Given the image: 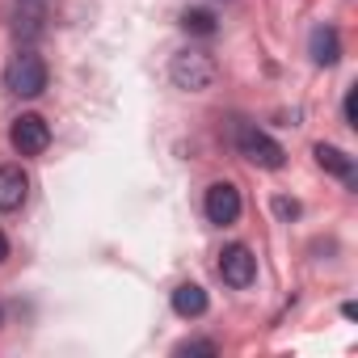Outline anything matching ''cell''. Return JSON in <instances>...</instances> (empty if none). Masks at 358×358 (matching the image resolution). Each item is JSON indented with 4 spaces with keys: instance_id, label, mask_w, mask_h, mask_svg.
I'll return each instance as SVG.
<instances>
[{
    "instance_id": "cell-11",
    "label": "cell",
    "mask_w": 358,
    "mask_h": 358,
    "mask_svg": "<svg viewBox=\"0 0 358 358\" xmlns=\"http://www.w3.org/2000/svg\"><path fill=\"white\" fill-rule=\"evenodd\" d=\"M182 30L186 34H199V38H211L220 26H215V13L211 9H186L182 13Z\"/></svg>"
},
{
    "instance_id": "cell-9",
    "label": "cell",
    "mask_w": 358,
    "mask_h": 358,
    "mask_svg": "<svg viewBox=\"0 0 358 358\" xmlns=\"http://www.w3.org/2000/svg\"><path fill=\"white\" fill-rule=\"evenodd\" d=\"M316 164H320L324 173L341 177L345 186H354V156H345L341 148H333V143H316Z\"/></svg>"
},
{
    "instance_id": "cell-14",
    "label": "cell",
    "mask_w": 358,
    "mask_h": 358,
    "mask_svg": "<svg viewBox=\"0 0 358 358\" xmlns=\"http://www.w3.org/2000/svg\"><path fill=\"white\" fill-rule=\"evenodd\" d=\"M274 211H278L282 220H295V215H299V203H295V199H274Z\"/></svg>"
},
{
    "instance_id": "cell-8",
    "label": "cell",
    "mask_w": 358,
    "mask_h": 358,
    "mask_svg": "<svg viewBox=\"0 0 358 358\" xmlns=\"http://www.w3.org/2000/svg\"><path fill=\"white\" fill-rule=\"evenodd\" d=\"M308 55H312L316 68H333V64L341 59V34H337L333 26H316V30L308 34Z\"/></svg>"
},
{
    "instance_id": "cell-3",
    "label": "cell",
    "mask_w": 358,
    "mask_h": 358,
    "mask_svg": "<svg viewBox=\"0 0 358 358\" xmlns=\"http://www.w3.org/2000/svg\"><path fill=\"white\" fill-rule=\"evenodd\" d=\"M236 148H241V156L253 160L257 169H282V164H287L282 143H278L274 135H266L262 127H253V122H245V127L236 131Z\"/></svg>"
},
{
    "instance_id": "cell-5",
    "label": "cell",
    "mask_w": 358,
    "mask_h": 358,
    "mask_svg": "<svg viewBox=\"0 0 358 358\" xmlns=\"http://www.w3.org/2000/svg\"><path fill=\"white\" fill-rule=\"evenodd\" d=\"M220 278L232 287V291H245L253 278H257V257L249 245H228L224 257H220Z\"/></svg>"
},
{
    "instance_id": "cell-12",
    "label": "cell",
    "mask_w": 358,
    "mask_h": 358,
    "mask_svg": "<svg viewBox=\"0 0 358 358\" xmlns=\"http://www.w3.org/2000/svg\"><path fill=\"white\" fill-rule=\"evenodd\" d=\"M173 354H220V345L215 341H182Z\"/></svg>"
},
{
    "instance_id": "cell-15",
    "label": "cell",
    "mask_w": 358,
    "mask_h": 358,
    "mask_svg": "<svg viewBox=\"0 0 358 358\" xmlns=\"http://www.w3.org/2000/svg\"><path fill=\"white\" fill-rule=\"evenodd\" d=\"M9 257V241H5V232H0V262Z\"/></svg>"
},
{
    "instance_id": "cell-6",
    "label": "cell",
    "mask_w": 358,
    "mask_h": 358,
    "mask_svg": "<svg viewBox=\"0 0 358 358\" xmlns=\"http://www.w3.org/2000/svg\"><path fill=\"white\" fill-rule=\"evenodd\" d=\"M203 211H207V220L220 224V228L236 224V220H241V190H236L232 182H215V186H207Z\"/></svg>"
},
{
    "instance_id": "cell-4",
    "label": "cell",
    "mask_w": 358,
    "mask_h": 358,
    "mask_svg": "<svg viewBox=\"0 0 358 358\" xmlns=\"http://www.w3.org/2000/svg\"><path fill=\"white\" fill-rule=\"evenodd\" d=\"M9 139H13V148H17L22 156H43L47 143H51V127H47L43 114H22V118H13Z\"/></svg>"
},
{
    "instance_id": "cell-2",
    "label": "cell",
    "mask_w": 358,
    "mask_h": 358,
    "mask_svg": "<svg viewBox=\"0 0 358 358\" xmlns=\"http://www.w3.org/2000/svg\"><path fill=\"white\" fill-rule=\"evenodd\" d=\"M5 89L13 97H38L47 89V59L34 51H22L9 68H5Z\"/></svg>"
},
{
    "instance_id": "cell-1",
    "label": "cell",
    "mask_w": 358,
    "mask_h": 358,
    "mask_svg": "<svg viewBox=\"0 0 358 358\" xmlns=\"http://www.w3.org/2000/svg\"><path fill=\"white\" fill-rule=\"evenodd\" d=\"M215 76H220V68H215V59L207 55V51H177L173 55V64H169V80L177 85V89H186V93H207L211 85H215Z\"/></svg>"
},
{
    "instance_id": "cell-7",
    "label": "cell",
    "mask_w": 358,
    "mask_h": 358,
    "mask_svg": "<svg viewBox=\"0 0 358 358\" xmlns=\"http://www.w3.org/2000/svg\"><path fill=\"white\" fill-rule=\"evenodd\" d=\"M30 194V177L22 164H0V211H17Z\"/></svg>"
},
{
    "instance_id": "cell-13",
    "label": "cell",
    "mask_w": 358,
    "mask_h": 358,
    "mask_svg": "<svg viewBox=\"0 0 358 358\" xmlns=\"http://www.w3.org/2000/svg\"><path fill=\"white\" fill-rule=\"evenodd\" d=\"M341 110H345V127H358V89L345 93V106Z\"/></svg>"
},
{
    "instance_id": "cell-10",
    "label": "cell",
    "mask_w": 358,
    "mask_h": 358,
    "mask_svg": "<svg viewBox=\"0 0 358 358\" xmlns=\"http://www.w3.org/2000/svg\"><path fill=\"white\" fill-rule=\"evenodd\" d=\"M173 312L186 316V320L203 316V312H207V291H203L199 282H182V287L173 291Z\"/></svg>"
}]
</instances>
